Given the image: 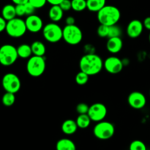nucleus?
<instances>
[{"mask_svg":"<svg viewBox=\"0 0 150 150\" xmlns=\"http://www.w3.org/2000/svg\"><path fill=\"white\" fill-rule=\"evenodd\" d=\"M79 68L89 76H95L101 72L103 68V61L99 55L95 53L86 54L81 58Z\"/></svg>","mask_w":150,"mask_h":150,"instance_id":"1","label":"nucleus"},{"mask_svg":"<svg viewBox=\"0 0 150 150\" xmlns=\"http://www.w3.org/2000/svg\"><path fill=\"white\" fill-rule=\"evenodd\" d=\"M97 18L100 24L112 26L118 23L121 18V12L114 5H105L97 13Z\"/></svg>","mask_w":150,"mask_h":150,"instance_id":"2","label":"nucleus"},{"mask_svg":"<svg viewBox=\"0 0 150 150\" xmlns=\"http://www.w3.org/2000/svg\"><path fill=\"white\" fill-rule=\"evenodd\" d=\"M26 71L28 74L34 78L42 76L46 68L45 58L39 56H32L26 62Z\"/></svg>","mask_w":150,"mask_h":150,"instance_id":"3","label":"nucleus"},{"mask_svg":"<svg viewBox=\"0 0 150 150\" xmlns=\"http://www.w3.org/2000/svg\"><path fill=\"white\" fill-rule=\"evenodd\" d=\"M27 31L25 20L20 17H16L7 21L5 32L7 35L13 38H19L23 37Z\"/></svg>","mask_w":150,"mask_h":150,"instance_id":"4","label":"nucleus"},{"mask_svg":"<svg viewBox=\"0 0 150 150\" xmlns=\"http://www.w3.org/2000/svg\"><path fill=\"white\" fill-rule=\"evenodd\" d=\"M42 32L44 39L51 43H57L63 38V28L55 22L45 25Z\"/></svg>","mask_w":150,"mask_h":150,"instance_id":"5","label":"nucleus"},{"mask_svg":"<svg viewBox=\"0 0 150 150\" xmlns=\"http://www.w3.org/2000/svg\"><path fill=\"white\" fill-rule=\"evenodd\" d=\"M17 48L11 44H4L0 47V64L10 67L18 59Z\"/></svg>","mask_w":150,"mask_h":150,"instance_id":"6","label":"nucleus"},{"mask_svg":"<svg viewBox=\"0 0 150 150\" xmlns=\"http://www.w3.org/2000/svg\"><path fill=\"white\" fill-rule=\"evenodd\" d=\"M62 39L69 45H78L83 40V32L77 25H66L63 28Z\"/></svg>","mask_w":150,"mask_h":150,"instance_id":"7","label":"nucleus"},{"mask_svg":"<svg viewBox=\"0 0 150 150\" xmlns=\"http://www.w3.org/2000/svg\"><path fill=\"white\" fill-rule=\"evenodd\" d=\"M115 133V127L114 125L108 121H103L97 122L93 128L94 136L100 140H108L114 136Z\"/></svg>","mask_w":150,"mask_h":150,"instance_id":"8","label":"nucleus"},{"mask_svg":"<svg viewBox=\"0 0 150 150\" xmlns=\"http://www.w3.org/2000/svg\"><path fill=\"white\" fill-rule=\"evenodd\" d=\"M1 85L5 92L16 94L21 89V82L17 75L13 73H8L2 77Z\"/></svg>","mask_w":150,"mask_h":150,"instance_id":"9","label":"nucleus"},{"mask_svg":"<svg viewBox=\"0 0 150 150\" xmlns=\"http://www.w3.org/2000/svg\"><path fill=\"white\" fill-rule=\"evenodd\" d=\"M108 110L106 106L101 103H95L89 106L88 115L90 117L91 120L95 122H99L103 121L106 117Z\"/></svg>","mask_w":150,"mask_h":150,"instance_id":"10","label":"nucleus"},{"mask_svg":"<svg viewBox=\"0 0 150 150\" xmlns=\"http://www.w3.org/2000/svg\"><path fill=\"white\" fill-rule=\"evenodd\" d=\"M122 60L116 56H111L103 62V68L111 74H118L124 67Z\"/></svg>","mask_w":150,"mask_h":150,"instance_id":"11","label":"nucleus"},{"mask_svg":"<svg viewBox=\"0 0 150 150\" xmlns=\"http://www.w3.org/2000/svg\"><path fill=\"white\" fill-rule=\"evenodd\" d=\"M127 103L134 109H142L146 104V98L142 92L139 91L132 92L127 97Z\"/></svg>","mask_w":150,"mask_h":150,"instance_id":"12","label":"nucleus"},{"mask_svg":"<svg viewBox=\"0 0 150 150\" xmlns=\"http://www.w3.org/2000/svg\"><path fill=\"white\" fill-rule=\"evenodd\" d=\"M27 31L32 33H38L42 30L43 28V21L40 16L33 14L29 16L25 19Z\"/></svg>","mask_w":150,"mask_h":150,"instance_id":"13","label":"nucleus"},{"mask_svg":"<svg viewBox=\"0 0 150 150\" xmlns=\"http://www.w3.org/2000/svg\"><path fill=\"white\" fill-rule=\"evenodd\" d=\"M144 29V27L143 22L138 19H133L127 24L126 28V34L129 38L135 39L142 35Z\"/></svg>","mask_w":150,"mask_h":150,"instance_id":"14","label":"nucleus"},{"mask_svg":"<svg viewBox=\"0 0 150 150\" xmlns=\"http://www.w3.org/2000/svg\"><path fill=\"white\" fill-rule=\"evenodd\" d=\"M123 48V41L121 38H108L106 42V49L112 54H117L122 51Z\"/></svg>","mask_w":150,"mask_h":150,"instance_id":"15","label":"nucleus"},{"mask_svg":"<svg viewBox=\"0 0 150 150\" xmlns=\"http://www.w3.org/2000/svg\"><path fill=\"white\" fill-rule=\"evenodd\" d=\"M78 128H79V127H78L76 120H70V119L63 122L61 127L62 131L64 134L68 135V136H70V135H73L74 133H76Z\"/></svg>","mask_w":150,"mask_h":150,"instance_id":"16","label":"nucleus"},{"mask_svg":"<svg viewBox=\"0 0 150 150\" xmlns=\"http://www.w3.org/2000/svg\"><path fill=\"white\" fill-rule=\"evenodd\" d=\"M63 15H64V11L59 5H51L48 11V17L50 20L55 23L60 21L62 19Z\"/></svg>","mask_w":150,"mask_h":150,"instance_id":"17","label":"nucleus"},{"mask_svg":"<svg viewBox=\"0 0 150 150\" xmlns=\"http://www.w3.org/2000/svg\"><path fill=\"white\" fill-rule=\"evenodd\" d=\"M1 16L7 21L17 17L16 12V5L11 4H7L4 5L1 9Z\"/></svg>","mask_w":150,"mask_h":150,"instance_id":"18","label":"nucleus"},{"mask_svg":"<svg viewBox=\"0 0 150 150\" xmlns=\"http://www.w3.org/2000/svg\"><path fill=\"white\" fill-rule=\"evenodd\" d=\"M57 150H76V146L74 142L70 139L64 138L57 142L56 144Z\"/></svg>","mask_w":150,"mask_h":150,"instance_id":"19","label":"nucleus"},{"mask_svg":"<svg viewBox=\"0 0 150 150\" xmlns=\"http://www.w3.org/2000/svg\"><path fill=\"white\" fill-rule=\"evenodd\" d=\"M105 5L106 0H86V9L92 13H98Z\"/></svg>","mask_w":150,"mask_h":150,"instance_id":"20","label":"nucleus"},{"mask_svg":"<svg viewBox=\"0 0 150 150\" xmlns=\"http://www.w3.org/2000/svg\"><path fill=\"white\" fill-rule=\"evenodd\" d=\"M17 52L19 58L23 59H28L33 55L31 45L26 43L19 45L17 48Z\"/></svg>","mask_w":150,"mask_h":150,"instance_id":"21","label":"nucleus"},{"mask_svg":"<svg viewBox=\"0 0 150 150\" xmlns=\"http://www.w3.org/2000/svg\"><path fill=\"white\" fill-rule=\"evenodd\" d=\"M32 54L39 57H44L46 52V47L45 44L40 40H36L31 44Z\"/></svg>","mask_w":150,"mask_h":150,"instance_id":"22","label":"nucleus"},{"mask_svg":"<svg viewBox=\"0 0 150 150\" xmlns=\"http://www.w3.org/2000/svg\"><path fill=\"white\" fill-rule=\"evenodd\" d=\"M77 125L79 128L80 129H86L89 127V126L91 124L90 117L87 114H79L76 120Z\"/></svg>","mask_w":150,"mask_h":150,"instance_id":"23","label":"nucleus"},{"mask_svg":"<svg viewBox=\"0 0 150 150\" xmlns=\"http://www.w3.org/2000/svg\"><path fill=\"white\" fill-rule=\"evenodd\" d=\"M16 94L11 92H7L3 95L1 98V103L6 107H10L14 105L16 102Z\"/></svg>","mask_w":150,"mask_h":150,"instance_id":"24","label":"nucleus"},{"mask_svg":"<svg viewBox=\"0 0 150 150\" xmlns=\"http://www.w3.org/2000/svg\"><path fill=\"white\" fill-rule=\"evenodd\" d=\"M72 10L75 12H82L87 8L86 0H71Z\"/></svg>","mask_w":150,"mask_h":150,"instance_id":"25","label":"nucleus"},{"mask_svg":"<svg viewBox=\"0 0 150 150\" xmlns=\"http://www.w3.org/2000/svg\"><path fill=\"white\" fill-rule=\"evenodd\" d=\"M89 76L86 74V73L83 71L79 72L76 75V78H75V81H76V83L78 85H80V86H83L85 85L86 83H87V82L89 81Z\"/></svg>","mask_w":150,"mask_h":150,"instance_id":"26","label":"nucleus"},{"mask_svg":"<svg viewBox=\"0 0 150 150\" xmlns=\"http://www.w3.org/2000/svg\"><path fill=\"white\" fill-rule=\"evenodd\" d=\"M122 35V30L119 25L115 24L109 26V32H108V38H121Z\"/></svg>","mask_w":150,"mask_h":150,"instance_id":"27","label":"nucleus"},{"mask_svg":"<svg viewBox=\"0 0 150 150\" xmlns=\"http://www.w3.org/2000/svg\"><path fill=\"white\" fill-rule=\"evenodd\" d=\"M129 150H147L146 146L142 141L134 140L130 143Z\"/></svg>","mask_w":150,"mask_h":150,"instance_id":"28","label":"nucleus"},{"mask_svg":"<svg viewBox=\"0 0 150 150\" xmlns=\"http://www.w3.org/2000/svg\"><path fill=\"white\" fill-rule=\"evenodd\" d=\"M108 32H109V26L106 25L100 24L97 29V34L100 38H108Z\"/></svg>","mask_w":150,"mask_h":150,"instance_id":"29","label":"nucleus"},{"mask_svg":"<svg viewBox=\"0 0 150 150\" xmlns=\"http://www.w3.org/2000/svg\"><path fill=\"white\" fill-rule=\"evenodd\" d=\"M89 106L85 103H80L76 107V112L79 114H88Z\"/></svg>","mask_w":150,"mask_h":150,"instance_id":"30","label":"nucleus"},{"mask_svg":"<svg viewBox=\"0 0 150 150\" xmlns=\"http://www.w3.org/2000/svg\"><path fill=\"white\" fill-rule=\"evenodd\" d=\"M29 2L36 9H40L46 4L47 0H29Z\"/></svg>","mask_w":150,"mask_h":150,"instance_id":"31","label":"nucleus"},{"mask_svg":"<svg viewBox=\"0 0 150 150\" xmlns=\"http://www.w3.org/2000/svg\"><path fill=\"white\" fill-rule=\"evenodd\" d=\"M16 12L17 17H23L26 16V11H25V6L23 4H16Z\"/></svg>","mask_w":150,"mask_h":150,"instance_id":"32","label":"nucleus"},{"mask_svg":"<svg viewBox=\"0 0 150 150\" xmlns=\"http://www.w3.org/2000/svg\"><path fill=\"white\" fill-rule=\"evenodd\" d=\"M59 6L64 12L69 11V10L72 9L71 0H63V1L60 3Z\"/></svg>","mask_w":150,"mask_h":150,"instance_id":"33","label":"nucleus"},{"mask_svg":"<svg viewBox=\"0 0 150 150\" xmlns=\"http://www.w3.org/2000/svg\"><path fill=\"white\" fill-rule=\"evenodd\" d=\"M24 6H25V11H26V16H31V15L35 14V10H36L37 9L35 8L33 5H32L29 1L26 2V4H24Z\"/></svg>","mask_w":150,"mask_h":150,"instance_id":"34","label":"nucleus"},{"mask_svg":"<svg viewBox=\"0 0 150 150\" xmlns=\"http://www.w3.org/2000/svg\"><path fill=\"white\" fill-rule=\"evenodd\" d=\"M6 25H7V21L1 16H0V33L5 31Z\"/></svg>","mask_w":150,"mask_h":150,"instance_id":"35","label":"nucleus"},{"mask_svg":"<svg viewBox=\"0 0 150 150\" xmlns=\"http://www.w3.org/2000/svg\"><path fill=\"white\" fill-rule=\"evenodd\" d=\"M84 49L86 51V54H93V53H95V48H94L93 45H89V44L85 45Z\"/></svg>","mask_w":150,"mask_h":150,"instance_id":"36","label":"nucleus"},{"mask_svg":"<svg viewBox=\"0 0 150 150\" xmlns=\"http://www.w3.org/2000/svg\"><path fill=\"white\" fill-rule=\"evenodd\" d=\"M143 25L144 29L150 31V16L145 18L144 20L143 21Z\"/></svg>","mask_w":150,"mask_h":150,"instance_id":"37","label":"nucleus"},{"mask_svg":"<svg viewBox=\"0 0 150 150\" xmlns=\"http://www.w3.org/2000/svg\"><path fill=\"white\" fill-rule=\"evenodd\" d=\"M66 25H73L76 23V19L73 16H68L65 19Z\"/></svg>","mask_w":150,"mask_h":150,"instance_id":"38","label":"nucleus"},{"mask_svg":"<svg viewBox=\"0 0 150 150\" xmlns=\"http://www.w3.org/2000/svg\"><path fill=\"white\" fill-rule=\"evenodd\" d=\"M63 0H47V2L51 5H59Z\"/></svg>","mask_w":150,"mask_h":150,"instance_id":"39","label":"nucleus"},{"mask_svg":"<svg viewBox=\"0 0 150 150\" xmlns=\"http://www.w3.org/2000/svg\"><path fill=\"white\" fill-rule=\"evenodd\" d=\"M15 4H23L29 1V0H12Z\"/></svg>","mask_w":150,"mask_h":150,"instance_id":"40","label":"nucleus"},{"mask_svg":"<svg viewBox=\"0 0 150 150\" xmlns=\"http://www.w3.org/2000/svg\"><path fill=\"white\" fill-rule=\"evenodd\" d=\"M149 42H150V32H149Z\"/></svg>","mask_w":150,"mask_h":150,"instance_id":"41","label":"nucleus"},{"mask_svg":"<svg viewBox=\"0 0 150 150\" xmlns=\"http://www.w3.org/2000/svg\"><path fill=\"white\" fill-rule=\"evenodd\" d=\"M149 95H150V91H149Z\"/></svg>","mask_w":150,"mask_h":150,"instance_id":"42","label":"nucleus"}]
</instances>
